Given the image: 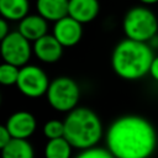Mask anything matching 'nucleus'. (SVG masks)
I'll list each match as a JSON object with an SVG mask.
<instances>
[{
	"mask_svg": "<svg viewBox=\"0 0 158 158\" xmlns=\"http://www.w3.org/2000/svg\"><path fill=\"white\" fill-rule=\"evenodd\" d=\"M64 138L77 149H86L96 146L104 133L99 115L84 106L70 110L63 121Z\"/></svg>",
	"mask_w": 158,
	"mask_h": 158,
	"instance_id": "7ed1b4c3",
	"label": "nucleus"
},
{
	"mask_svg": "<svg viewBox=\"0 0 158 158\" xmlns=\"http://www.w3.org/2000/svg\"><path fill=\"white\" fill-rule=\"evenodd\" d=\"M72 149V144L64 137L52 138L44 146V158H70Z\"/></svg>",
	"mask_w": 158,
	"mask_h": 158,
	"instance_id": "dca6fc26",
	"label": "nucleus"
},
{
	"mask_svg": "<svg viewBox=\"0 0 158 158\" xmlns=\"http://www.w3.org/2000/svg\"><path fill=\"white\" fill-rule=\"evenodd\" d=\"M46 98L52 109L59 112H69L78 106L80 99L79 84L70 77H57L49 81Z\"/></svg>",
	"mask_w": 158,
	"mask_h": 158,
	"instance_id": "39448f33",
	"label": "nucleus"
},
{
	"mask_svg": "<svg viewBox=\"0 0 158 158\" xmlns=\"http://www.w3.org/2000/svg\"><path fill=\"white\" fill-rule=\"evenodd\" d=\"M17 31L28 41L35 42L40 37L48 33V21L40 14H27L19 21Z\"/></svg>",
	"mask_w": 158,
	"mask_h": 158,
	"instance_id": "9b49d317",
	"label": "nucleus"
},
{
	"mask_svg": "<svg viewBox=\"0 0 158 158\" xmlns=\"http://www.w3.org/2000/svg\"><path fill=\"white\" fill-rule=\"evenodd\" d=\"M157 143L154 126L138 115L117 117L106 132V146L115 158H149Z\"/></svg>",
	"mask_w": 158,
	"mask_h": 158,
	"instance_id": "f257e3e1",
	"label": "nucleus"
},
{
	"mask_svg": "<svg viewBox=\"0 0 158 158\" xmlns=\"http://www.w3.org/2000/svg\"><path fill=\"white\" fill-rule=\"evenodd\" d=\"M69 0H36L37 14L47 21H57L68 15Z\"/></svg>",
	"mask_w": 158,
	"mask_h": 158,
	"instance_id": "ddd939ff",
	"label": "nucleus"
},
{
	"mask_svg": "<svg viewBox=\"0 0 158 158\" xmlns=\"http://www.w3.org/2000/svg\"><path fill=\"white\" fill-rule=\"evenodd\" d=\"M32 54L31 41L23 37L19 31L9 32L0 42V56L4 62L16 67H22L28 63Z\"/></svg>",
	"mask_w": 158,
	"mask_h": 158,
	"instance_id": "0eeeda50",
	"label": "nucleus"
},
{
	"mask_svg": "<svg viewBox=\"0 0 158 158\" xmlns=\"http://www.w3.org/2000/svg\"><path fill=\"white\" fill-rule=\"evenodd\" d=\"M49 85V79L46 72L35 64H25L20 67L16 86L19 91L31 99L46 95Z\"/></svg>",
	"mask_w": 158,
	"mask_h": 158,
	"instance_id": "423d86ee",
	"label": "nucleus"
},
{
	"mask_svg": "<svg viewBox=\"0 0 158 158\" xmlns=\"http://www.w3.org/2000/svg\"><path fill=\"white\" fill-rule=\"evenodd\" d=\"M153 57V48L147 42L126 37L115 46L111 54V67L121 79L138 80L148 74Z\"/></svg>",
	"mask_w": 158,
	"mask_h": 158,
	"instance_id": "f03ea898",
	"label": "nucleus"
},
{
	"mask_svg": "<svg viewBox=\"0 0 158 158\" xmlns=\"http://www.w3.org/2000/svg\"><path fill=\"white\" fill-rule=\"evenodd\" d=\"M63 46L57 41L53 35L46 33L36 40L32 44V52L43 63H56L63 56Z\"/></svg>",
	"mask_w": 158,
	"mask_h": 158,
	"instance_id": "9d476101",
	"label": "nucleus"
},
{
	"mask_svg": "<svg viewBox=\"0 0 158 158\" xmlns=\"http://www.w3.org/2000/svg\"><path fill=\"white\" fill-rule=\"evenodd\" d=\"M142 5H146V6H151V5H156L158 4V0H138Z\"/></svg>",
	"mask_w": 158,
	"mask_h": 158,
	"instance_id": "5701e85b",
	"label": "nucleus"
},
{
	"mask_svg": "<svg viewBox=\"0 0 158 158\" xmlns=\"http://www.w3.org/2000/svg\"><path fill=\"white\" fill-rule=\"evenodd\" d=\"M52 35L64 48L74 47L80 42L83 37V23L67 15L54 21Z\"/></svg>",
	"mask_w": 158,
	"mask_h": 158,
	"instance_id": "6e6552de",
	"label": "nucleus"
},
{
	"mask_svg": "<svg viewBox=\"0 0 158 158\" xmlns=\"http://www.w3.org/2000/svg\"><path fill=\"white\" fill-rule=\"evenodd\" d=\"M30 10L28 0H0V15L9 21H20Z\"/></svg>",
	"mask_w": 158,
	"mask_h": 158,
	"instance_id": "2eb2a0df",
	"label": "nucleus"
},
{
	"mask_svg": "<svg viewBox=\"0 0 158 158\" xmlns=\"http://www.w3.org/2000/svg\"><path fill=\"white\" fill-rule=\"evenodd\" d=\"M100 12L99 0H69L68 15L80 23H89L94 21Z\"/></svg>",
	"mask_w": 158,
	"mask_h": 158,
	"instance_id": "f8f14e48",
	"label": "nucleus"
},
{
	"mask_svg": "<svg viewBox=\"0 0 158 158\" xmlns=\"http://www.w3.org/2000/svg\"><path fill=\"white\" fill-rule=\"evenodd\" d=\"M5 125L12 138H26L27 139L35 133L37 128L36 117L31 112L25 111V110L16 111L12 115H10Z\"/></svg>",
	"mask_w": 158,
	"mask_h": 158,
	"instance_id": "1a4fd4ad",
	"label": "nucleus"
},
{
	"mask_svg": "<svg viewBox=\"0 0 158 158\" xmlns=\"http://www.w3.org/2000/svg\"><path fill=\"white\" fill-rule=\"evenodd\" d=\"M0 105H1V94H0Z\"/></svg>",
	"mask_w": 158,
	"mask_h": 158,
	"instance_id": "b1692460",
	"label": "nucleus"
},
{
	"mask_svg": "<svg viewBox=\"0 0 158 158\" xmlns=\"http://www.w3.org/2000/svg\"><path fill=\"white\" fill-rule=\"evenodd\" d=\"M9 25H7V20L4 17H0V42L7 36L9 33Z\"/></svg>",
	"mask_w": 158,
	"mask_h": 158,
	"instance_id": "4be33fe9",
	"label": "nucleus"
},
{
	"mask_svg": "<svg viewBox=\"0 0 158 158\" xmlns=\"http://www.w3.org/2000/svg\"><path fill=\"white\" fill-rule=\"evenodd\" d=\"M122 30L127 38L148 43L158 35V17L146 5L132 6L123 16Z\"/></svg>",
	"mask_w": 158,
	"mask_h": 158,
	"instance_id": "20e7f679",
	"label": "nucleus"
},
{
	"mask_svg": "<svg viewBox=\"0 0 158 158\" xmlns=\"http://www.w3.org/2000/svg\"><path fill=\"white\" fill-rule=\"evenodd\" d=\"M43 135L47 139L64 137V123L59 120H49L43 126Z\"/></svg>",
	"mask_w": 158,
	"mask_h": 158,
	"instance_id": "a211bd4d",
	"label": "nucleus"
},
{
	"mask_svg": "<svg viewBox=\"0 0 158 158\" xmlns=\"http://www.w3.org/2000/svg\"><path fill=\"white\" fill-rule=\"evenodd\" d=\"M148 74L156 80L158 81V56H154L152 62H151V65H149V72Z\"/></svg>",
	"mask_w": 158,
	"mask_h": 158,
	"instance_id": "412c9836",
	"label": "nucleus"
},
{
	"mask_svg": "<svg viewBox=\"0 0 158 158\" xmlns=\"http://www.w3.org/2000/svg\"><path fill=\"white\" fill-rule=\"evenodd\" d=\"M11 135L6 127V125H1L0 123V151L9 143V141L11 139Z\"/></svg>",
	"mask_w": 158,
	"mask_h": 158,
	"instance_id": "aec40b11",
	"label": "nucleus"
},
{
	"mask_svg": "<svg viewBox=\"0 0 158 158\" xmlns=\"http://www.w3.org/2000/svg\"><path fill=\"white\" fill-rule=\"evenodd\" d=\"M0 152L1 158H35V149L26 138H11Z\"/></svg>",
	"mask_w": 158,
	"mask_h": 158,
	"instance_id": "4468645a",
	"label": "nucleus"
},
{
	"mask_svg": "<svg viewBox=\"0 0 158 158\" xmlns=\"http://www.w3.org/2000/svg\"><path fill=\"white\" fill-rule=\"evenodd\" d=\"M75 158H115L107 148H101L98 146L81 149Z\"/></svg>",
	"mask_w": 158,
	"mask_h": 158,
	"instance_id": "6ab92c4d",
	"label": "nucleus"
},
{
	"mask_svg": "<svg viewBox=\"0 0 158 158\" xmlns=\"http://www.w3.org/2000/svg\"><path fill=\"white\" fill-rule=\"evenodd\" d=\"M19 70L20 68L11 63H7V62L1 63L0 64V84L4 86L16 85Z\"/></svg>",
	"mask_w": 158,
	"mask_h": 158,
	"instance_id": "f3484780",
	"label": "nucleus"
}]
</instances>
